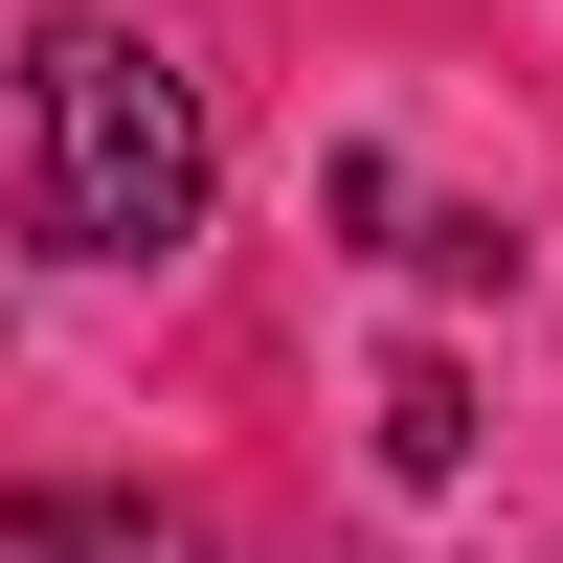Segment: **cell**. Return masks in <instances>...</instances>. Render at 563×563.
<instances>
[{
    "mask_svg": "<svg viewBox=\"0 0 563 563\" xmlns=\"http://www.w3.org/2000/svg\"><path fill=\"white\" fill-rule=\"evenodd\" d=\"M339 203H361V225H384V271H406V294H519V225H474V203H406V180H384V158H361V180H339Z\"/></svg>",
    "mask_w": 563,
    "mask_h": 563,
    "instance_id": "3",
    "label": "cell"
},
{
    "mask_svg": "<svg viewBox=\"0 0 563 563\" xmlns=\"http://www.w3.org/2000/svg\"><path fill=\"white\" fill-rule=\"evenodd\" d=\"M0 563H225V519H180V496H0Z\"/></svg>",
    "mask_w": 563,
    "mask_h": 563,
    "instance_id": "2",
    "label": "cell"
},
{
    "mask_svg": "<svg viewBox=\"0 0 563 563\" xmlns=\"http://www.w3.org/2000/svg\"><path fill=\"white\" fill-rule=\"evenodd\" d=\"M203 203H225L203 68L68 0V23L23 45V249H68V271H158V249H203Z\"/></svg>",
    "mask_w": 563,
    "mask_h": 563,
    "instance_id": "1",
    "label": "cell"
},
{
    "mask_svg": "<svg viewBox=\"0 0 563 563\" xmlns=\"http://www.w3.org/2000/svg\"><path fill=\"white\" fill-rule=\"evenodd\" d=\"M384 474H474V384H451V361L384 384Z\"/></svg>",
    "mask_w": 563,
    "mask_h": 563,
    "instance_id": "4",
    "label": "cell"
}]
</instances>
